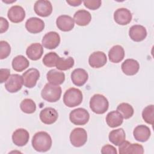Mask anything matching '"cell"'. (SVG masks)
Here are the masks:
<instances>
[{"label":"cell","instance_id":"1","mask_svg":"<svg viewBox=\"0 0 154 154\" xmlns=\"http://www.w3.org/2000/svg\"><path fill=\"white\" fill-rule=\"evenodd\" d=\"M32 146L36 151L45 152L52 146V139L49 134L44 131L35 133L32 139Z\"/></svg>","mask_w":154,"mask_h":154},{"label":"cell","instance_id":"2","mask_svg":"<svg viewBox=\"0 0 154 154\" xmlns=\"http://www.w3.org/2000/svg\"><path fill=\"white\" fill-rule=\"evenodd\" d=\"M108 99L100 94H94L90 100V108L93 112L97 114L105 113L108 109Z\"/></svg>","mask_w":154,"mask_h":154},{"label":"cell","instance_id":"3","mask_svg":"<svg viewBox=\"0 0 154 154\" xmlns=\"http://www.w3.org/2000/svg\"><path fill=\"white\" fill-rule=\"evenodd\" d=\"M82 91L76 88H70L66 91L63 96V102L68 107L78 106L82 101Z\"/></svg>","mask_w":154,"mask_h":154},{"label":"cell","instance_id":"4","mask_svg":"<svg viewBox=\"0 0 154 154\" xmlns=\"http://www.w3.org/2000/svg\"><path fill=\"white\" fill-rule=\"evenodd\" d=\"M61 95V88L59 85L47 83L44 86L41 92L42 98L49 102L58 101Z\"/></svg>","mask_w":154,"mask_h":154},{"label":"cell","instance_id":"5","mask_svg":"<svg viewBox=\"0 0 154 154\" xmlns=\"http://www.w3.org/2000/svg\"><path fill=\"white\" fill-rule=\"evenodd\" d=\"M90 114L84 108H78L72 110L69 114L70 122L75 125H84L89 120Z\"/></svg>","mask_w":154,"mask_h":154},{"label":"cell","instance_id":"6","mask_svg":"<svg viewBox=\"0 0 154 154\" xmlns=\"http://www.w3.org/2000/svg\"><path fill=\"white\" fill-rule=\"evenodd\" d=\"M87 140V134L84 128H75L70 133V141L71 144L76 147L82 146Z\"/></svg>","mask_w":154,"mask_h":154},{"label":"cell","instance_id":"7","mask_svg":"<svg viewBox=\"0 0 154 154\" xmlns=\"http://www.w3.org/2000/svg\"><path fill=\"white\" fill-rule=\"evenodd\" d=\"M22 76L24 86L31 88L35 86L40 77V72L37 69L31 68L25 72Z\"/></svg>","mask_w":154,"mask_h":154},{"label":"cell","instance_id":"8","mask_svg":"<svg viewBox=\"0 0 154 154\" xmlns=\"http://www.w3.org/2000/svg\"><path fill=\"white\" fill-rule=\"evenodd\" d=\"M23 84L22 76L18 74H12L5 82V88L10 93H16L22 88Z\"/></svg>","mask_w":154,"mask_h":154},{"label":"cell","instance_id":"9","mask_svg":"<svg viewBox=\"0 0 154 154\" xmlns=\"http://www.w3.org/2000/svg\"><path fill=\"white\" fill-rule=\"evenodd\" d=\"M42 45L48 49H55L60 43V35L55 31H50L46 33L42 40Z\"/></svg>","mask_w":154,"mask_h":154},{"label":"cell","instance_id":"10","mask_svg":"<svg viewBox=\"0 0 154 154\" xmlns=\"http://www.w3.org/2000/svg\"><path fill=\"white\" fill-rule=\"evenodd\" d=\"M119 150L120 154H143L144 153V149L141 145L138 143H131L128 141H123L119 146Z\"/></svg>","mask_w":154,"mask_h":154},{"label":"cell","instance_id":"11","mask_svg":"<svg viewBox=\"0 0 154 154\" xmlns=\"http://www.w3.org/2000/svg\"><path fill=\"white\" fill-rule=\"evenodd\" d=\"M34 10L37 15L41 17H47L52 13V6L49 1L39 0L35 2Z\"/></svg>","mask_w":154,"mask_h":154},{"label":"cell","instance_id":"12","mask_svg":"<svg viewBox=\"0 0 154 154\" xmlns=\"http://www.w3.org/2000/svg\"><path fill=\"white\" fill-rule=\"evenodd\" d=\"M132 16L131 11L125 8H120L116 10L114 13L115 22L121 25H126L129 23Z\"/></svg>","mask_w":154,"mask_h":154},{"label":"cell","instance_id":"13","mask_svg":"<svg viewBox=\"0 0 154 154\" xmlns=\"http://www.w3.org/2000/svg\"><path fill=\"white\" fill-rule=\"evenodd\" d=\"M106 55L102 51L94 52L88 58L89 65L93 68L102 67L106 64Z\"/></svg>","mask_w":154,"mask_h":154},{"label":"cell","instance_id":"14","mask_svg":"<svg viewBox=\"0 0 154 154\" xmlns=\"http://www.w3.org/2000/svg\"><path fill=\"white\" fill-rule=\"evenodd\" d=\"M40 119L45 124L51 125L54 123L58 117V114L55 109L48 107L42 109L40 112Z\"/></svg>","mask_w":154,"mask_h":154},{"label":"cell","instance_id":"15","mask_svg":"<svg viewBox=\"0 0 154 154\" xmlns=\"http://www.w3.org/2000/svg\"><path fill=\"white\" fill-rule=\"evenodd\" d=\"M26 30L32 34H37L42 32L45 28L44 22L36 17L28 19L25 22Z\"/></svg>","mask_w":154,"mask_h":154},{"label":"cell","instance_id":"16","mask_svg":"<svg viewBox=\"0 0 154 154\" xmlns=\"http://www.w3.org/2000/svg\"><path fill=\"white\" fill-rule=\"evenodd\" d=\"M7 16L13 23H19L25 17V11L23 7L19 5H13L8 11Z\"/></svg>","mask_w":154,"mask_h":154},{"label":"cell","instance_id":"17","mask_svg":"<svg viewBox=\"0 0 154 154\" xmlns=\"http://www.w3.org/2000/svg\"><path fill=\"white\" fill-rule=\"evenodd\" d=\"M129 35L134 42H141L146 38L147 31L144 26L140 25H135L130 28Z\"/></svg>","mask_w":154,"mask_h":154},{"label":"cell","instance_id":"18","mask_svg":"<svg viewBox=\"0 0 154 154\" xmlns=\"http://www.w3.org/2000/svg\"><path fill=\"white\" fill-rule=\"evenodd\" d=\"M29 138V132L25 129H16L12 135L13 143L17 146H23L27 144Z\"/></svg>","mask_w":154,"mask_h":154},{"label":"cell","instance_id":"19","mask_svg":"<svg viewBox=\"0 0 154 154\" xmlns=\"http://www.w3.org/2000/svg\"><path fill=\"white\" fill-rule=\"evenodd\" d=\"M57 26L62 31L67 32L71 31L75 26L74 20L68 15H61L56 20Z\"/></svg>","mask_w":154,"mask_h":154},{"label":"cell","instance_id":"20","mask_svg":"<svg viewBox=\"0 0 154 154\" xmlns=\"http://www.w3.org/2000/svg\"><path fill=\"white\" fill-rule=\"evenodd\" d=\"M88 78V73L87 71L83 69H75L71 73V79L73 83L78 87L84 85L87 81Z\"/></svg>","mask_w":154,"mask_h":154},{"label":"cell","instance_id":"21","mask_svg":"<svg viewBox=\"0 0 154 154\" xmlns=\"http://www.w3.org/2000/svg\"><path fill=\"white\" fill-rule=\"evenodd\" d=\"M135 139L140 142L147 141L151 135V132L149 127L146 125H141L136 126L133 131Z\"/></svg>","mask_w":154,"mask_h":154},{"label":"cell","instance_id":"22","mask_svg":"<svg viewBox=\"0 0 154 154\" xmlns=\"http://www.w3.org/2000/svg\"><path fill=\"white\" fill-rule=\"evenodd\" d=\"M122 70L123 72L129 76L135 75L139 70L140 64L138 62L134 59H126L122 64Z\"/></svg>","mask_w":154,"mask_h":154},{"label":"cell","instance_id":"23","mask_svg":"<svg viewBox=\"0 0 154 154\" xmlns=\"http://www.w3.org/2000/svg\"><path fill=\"white\" fill-rule=\"evenodd\" d=\"M43 54L42 45L38 43H32L29 45L26 51L27 57L31 60H37L40 59Z\"/></svg>","mask_w":154,"mask_h":154},{"label":"cell","instance_id":"24","mask_svg":"<svg viewBox=\"0 0 154 154\" xmlns=\"http://www.w3.org/2000/svg\"><path fill=\"white\" fill-rule=\"evenodd\" d=\"M125 57V51L120 45L112 46L108 52V57L111 62L118 63L123 60Z\"/></svg>","mask_w":154,"mask_h":154},{"label":"cell","instance_id":"25","mask_svg":"<svg viewBox=\"0 0 154 154\" xmlns=\"http://www.w3.org/2000/svg\"><path fill=\"white\" fill-rule=\"evenodd\" d=\"M73 20L79 26H86L91 20V16L89 11L85 10H79L75 12Z\"/></svg>","mask_w":154,"mask_h":154},{"label":"cell","instance_id":"26","mask_svg":"<svg viewBox=\"0 0 154 154\" xmlns=\"http://www.w3.org/2000/svg\"><path fill=\"white\" fill-rule=\"evenodd\" d=\"M46 77L49 83L59 85L62 84L65 80V75L63 72L57 70V69L50 70L46 74Z\"/></svg>","mask_w":154,"mask_h":154},{"label":"cell","instance_id":"27","mask_svg":"<svg viewBox=\"0 0 154 154\" xmlns=\"http://www.w3.org/2000/svg\"><path fill=\"white\" fill-rule=\"evenodd\" d=\"M107 125L111 128H116L120 126L123 122V117L117 111H112L108 113L106 117Z\"/></svg>","mask_w":154,"mask_h":154},{"label":"cell","instance_id":"28","mask_svg":"<svg viewBox=\"0 0 154 154\" xmlns=\"http://www.w3.org/2000/svg\"><path fill=\"white\" fill-rule=\"evenodd\" d=\"M109 140L116 146H120L126 139L125 132L123 128L111 131L109 134Z\"/></svg>","mask_w":154,"mask_h":154},{"label":"cell","instance_id":"29","mask_svg":"<svg viewBox=\"0 0 154 154\" xmlns=\"http://www.w3.org/2000/svg\"><path fill=\"white\" fill-rule=\"evenodd\" d=\"M11 64L15 71L22 72L29 66V62L24 56L19 55L13 58Z\"/></svg>","mask_w":154,"mask_h":154},{"label":"cell","instance_id":"30","mask_svg":"<svg viewBox=\"0 0 154 154\" xmlns=\"http://www.w3.org/2000/svg\"><path fill=\"white\" fill-rule=\"evenodd\" d=\"M74 63V60L71 57L66 58L59 57L55 66L58 70H67L71 69L73 66Z\"/></svg>","mask_w":154,"mask_h":154},{"label":"cell","instance_id":"31","mask_svg":"<svg viewBox=\"0 0 154 154\" xmlns=\"http://www.w3.org/2000/svg\"><path fill=\"white\" fill-rule=\"evenodd\" d=\"M117 111H119L125 119L131 118L134 112L133 107L128 103H122L119 104L117 107Z\"/></svg>","mask_w":154,"mask_h":154},{"label":"cell","instance_id":"32","mask_svg":"<svg viewBox=\"0 0 154 154\" xmlns=\"http://www.w3.org/2000/svg\"><path fill=\"white\" fill-rule=\"evenodd\" d=\"M20 108L23 112L26 114H32L35 111L36 105L32 99H25L21 102Z\"/></svg>","mask_w":154,"mask_h":154},{"label":"cell","instance_id":"33","mask_svg":"<svg viewBox=\"0 0 154 154\" xmlns=\"http://www.w3.org/2000/svg\"><path fill=\"white\" fill-rule=\"evenodd\" d=\"M59 56L55 52H51L46 54L43 58V63L48 67H52L56 66Z\"/></svg>","mask_w":154,"mask_h":154},{"label":"cell","instance_id":"34","mask_svg":"<svg viewBox=\"0 0 154 154\" xmlns=\"http://www.w3.org/2000/svg\"><path fill=\"white\" fill-rule=\"evenodd\" d=\"M153 114H154V106L153 105L147 106L142 112V117L143 120L148 124L153 125Z\"/></svg>","mask_w":154,"mask_h":154},{"label":"cell","instance_id":"35","mask_svg":"<svg viewBox=\"0 0 154 154\" xmlns=\"http://www.w3.org/2000/svg\"><path fill=\"white\" fill-rule=\"evenodd\" d=\"M11 47L7 42L1 40L0 42V58H6L10 54Z\"/></svg>","mask_w":154,"mask_h":154},{"label":"cell","instance_id":"36","mask_svg":"<svg viewBox=\"0 0 154 154\" xmlns=\"http://www.w3.org/2000/svg\"><path fill=\"white\" fill-rule=\"evenodd\" d=\"M83 3L85 7L90 10H94L99 8L100 7L102 2L100 0H91V1H84Z\"/></svg>","mask_w":154,"mask_h":154},{"label":"cell","instance_id":"37","mask_svg":"<svg viewBox=\"0 0 154 154\" xmlns=\"http://www.w3.org/2000/svg\"><path fill=\"white\" fill-rule=\"evenodd\" d=\"M10 76V70L8 69H0V82H6Z\"/></svg>","mask_w":154,"mask_h":154},{"label":"cell","instance_id":"38","mask_svg":"<svg viewBox=\"0 0 154 154\" xmlns=\"http://www.w3.org/2000/svg\"><path fill=\"white\" fill-rule=\"evenodd\" d=\"M101 153L103 154H106V153L117 154V152L116 150V149L114 146L109 144H106L102 147L101 149Z\"/></svg>","mask_w":154,"mask_h":154},{"label":"cell","instance_id":"39","mask_svg":"<svg viewBox=\"0 0 154 154\" xmlns=\"http://www.w3.org/2000/svg\"><path fill=\"white\" fill-rule=\"evenodd\" d=\"M9 24L6 19L3 17H0V32L3 33L8 29Z\"/></svg>","mask_w":154,"mask_h":154},{"label":"cell","instance_id":"40","mask_svg":"<svg viewBox=\"0 0 154 154\" xmlns=\"http://www.w3.org/2000/svg\"><path fill=\"white\" fill-rule=\"evenodd\" d=\"M66 2L67 3L70 4V5L75 6V7L79 5L82 2L81 1H67Z\"/></svg>","mask_w":154,"mask_h":154}]
</instances>
